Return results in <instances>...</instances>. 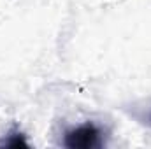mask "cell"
I'll use <instances>...</instances> for the list:
<instances>
[{
    "label": "cell",
    "instance_id": "1",
    "mask_svg": "<svg viewBox=\"0 0 151 149\" xmlns=\"http://www.w3.org/2000/svg\"><path fill=\"white\" fill-rule=\"evenodd\" d=\"M106 135L107 132L104 130V126L93 121H84L63 132L62 144L70 149H97L106 146Z\"/></svg>",
    "mask_w": 151,
    "mask_h": 149
},
{
    "label": "cell",
    "instance_id": "2",
    "mask_svg": "<svg viewBox=\"0 0 151 149\" xmlns=\"http://www.w3.org/2000/svg\"><path fill=\"white\" fill-rule=\"evenodd\" d=\"M4 146H11V148H25L27 146V140H25V135L19 133V132H11L9 133V139L2 142Z\"/></svg>",
    "mask_w": 151,
    "mask_h": 149
}]
</instances>
